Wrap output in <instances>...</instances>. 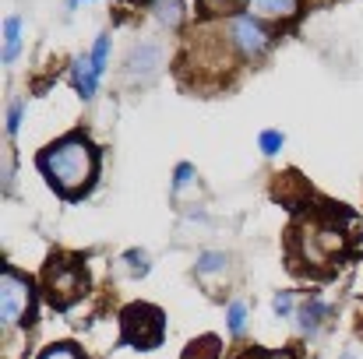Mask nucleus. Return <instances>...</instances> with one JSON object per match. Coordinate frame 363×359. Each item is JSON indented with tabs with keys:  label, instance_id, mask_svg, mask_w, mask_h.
Wrapping results in <instances>:
<instances>
[{
	"label": "nucleus",
	"instance_id": "obj_1",
	"mask_svg": "<svg viewBox=\"0 0 363 359\" xmlns=\"http://www.w3.org/2000/svg\"><path fill=\"white\" fill-rule=\"evenodd\" d=\"M39 166H43V173L50 176V183L57 190L82 194L96 176V148L85 137H67V141L46 148Z\"/></svg>",
	"mask_w": 363,
	"mask_h": 359
},
{
	"label": "nucleus",
	"instance_id": "obj_2",
	"mask_svg": "<svg viewBox=\"0 0 363 359\" xmlns=\"http://www.w3.org/2000/svg\"><path fill=\"white\" fill-rule=\"evenodd\" d=\"M32 310V285L18 275V271H4L0 275V321L7 328L21 324V317Z\"/></svg>",
	"mask_w": 363,
	"mask_h": 359
},
{
	"label": "nucleus",
	"instance_id": "obj_3",
	"mask_svg": "<svg viewBox=\"0 0 363 359\" xmlns=\"http://www.w3.org/2000/svg\"><path fill=\"white\" fill-rule=\"evenodd\" d=\"M106 57H110V39L99 35L96 46H92V53H85V57L74 60V67H71V81H74L78 96H85V99L96 96L99 78H103V71H106Z\"/></svg>",
	"mask_w": 363,
	"mask_h": 359
},
{
	"label": "nucleus",
	"instance_id": "obj_4",
	"mask_svg": "<svg viewBox=\"0 0 363 359\" xmlns=\"http://www.w3.org/2000/svg\"><path fill=\"white\" fill-rule=\"evenodd\" d=\"M123 335H127V342H134L141 349L155 346L162 338V314L155 307H130L123 314Z\"/></svg>",
	"mask_w": 363,
	"mask_h": 359
},
{
	"label": "nucleus",
	"instance_id": "obj_5",
	"mask_svg": "<svg viewBox=\"0 0 363 359\" xmlns=\"http://www.w3.org/2000/svg\"><path fill=\"white\" fill-rule=\"evenodd\" d=\"M46 282H50V300H53L57 307H67V303H71L74 296H82V289H85L82 271L71 268V264H57V268H50Z\"/></svg>",
	"mask_w": 363,
	"mask_h": 359
},
{
	"label": "nucleus",
	"instance_id": "obj_6",
	"mask_svg": "<svg viewBox=\"0 0 363 359\" xmlns=\"http://www.w3.org/2000/svg\"><path fill=\"white\" fill-rule=\"evenodd\" d=\"M230 32H233V39H237V46H240L243 57H261L264 50H268V32L261 28V21L257 18H250V14H243L237 18L233 25H230Z\"/></svg>",
	"mask_w": 363,
	"mask_h": 359
},
{
	"label": "nucleus",
	"instance_id": "obj_7",
	"mask_svg": "<svg viewBox=\"0 0 363 359\" xmlns=\"http://www.w3.org/2000/svg\"><path fill=\"white\" fill-rule=\"evenodd\" d=\"M250 18H264V21H279V18H293L300 0H247Z\"/></svg>",
	"mask_w": 363,
	"mask_h": 359
},
{
	"label": "nucleus",
	"instance_id": "obj_8",
	"mask_svg": "<svg viewBox=\"0 0 363 359\" xmlns=\"http://www.w3.org/2000/svg\"><path fill=\"white\" fill-rule=\"evenodd\" d=\"M159 46H138L134 53H130V60H127V67H130V78H138V74H152L155 67H159Z\"/></svg>",
	"mask_w": 363,
	"mask_h": 359
},
{
	"label": "nucleus",
	"instance_id": "obj_9",
	"mask_svg": "<svg viewBox=\"0 0 363 359\" xmlns=\"http://www.w3.org/2000/svg\"><path fill=\"white\" fill-rule=\"evenodd\" d=\"M18 50H21V18H7L4 21V50H0V57H4V64H11L14 57H18Z\"/></svg>",
	"mask_w": 363,
	"mask_h": 359
},
{
	"label": "nucleus",
	"instance_id": "obj_10",
	"mask_svg": "<svg viewBox=\"0 0 363 359\" xmlns=\"http://www.w3.org/2000/svg\"><path fill=\"white\" fill-rule=\"evenodd\" d=\"M325 314H328V307H325L321 300H311V303L300 310V331H314V328L321 324Z\"/></svg>",
	"mask_w": 363,
	"mask_h": 359
},
{
	"label": "nucleus",
	"instance_id": "obj_11",
	"mask_svg": "<svg viewBox=\"0 0 363 359\" xmlns=\"http://www.w3.org/2000/svg\"><path fill=\"white\" fill-rule=\"evenodd\" d=\"M155 18L162 21V25H169V28H177L180 25V0H155Z\"/></svg>",
	"mask_w": 363,
	"mask_h": 359
},
{
	"label": "nucleus",
	"instance_id": "obj_12",
	"mask_svg": "<svg viewBox=\"0 0 363 359\" xmlns=\"http://www.w3.org/2000/svg\"><path fill=\"white\" fill-rule=\"evenodd\" d=\"M226 264V253H219V250H205L201 257H198V271L201 275H212V271H219Z\"/></svg>",
	"mask_w": 363,
	"mask_h": 359
},
{
	"label": "nucleus",
	"instance_id": "obj_13",
	"mask_svg": "<svg viewBox=\"0 0 363 359\" xmlns=\"http://www.w3.org/2000/svg\"><path fill=\"white\" fill-rule=\"evenodd\" d=\"M243 328H247V307L243 303H230V331L243 335Z\"/></svg>",
	"mask_w": 363,
	"mask_h": 359
},
{
	"label": "nucleus",
	"instance_id": "obj_14",
	"mask_svg": "<svg viewBox=\"0 0 363 359\" xmlns=\"http://www.w3.org/2000/svg\"><path fill=\"white\" fill-rule=\"evenodd\" d=\"M279 148H282V134L279 130H264L261 134V152L264 155H279Z\"/></svg>",
	"mask_w": 363,
	"mask_h": 359
},
{
	"label": "nucleus",
	"instance_id": "obj_15",
	"mask_svg": "<svg viewBox=\"0 0 363 359\" xmlns=\"http://www.w3.org/2000/svg\"><path fill=\"white\" fill-rule=\"evenodd\" d=\"M39 359H82V353H78L74 346H50Z\"/></svg>",
	"mask_w": 363,
	"mask_h": 359
},
{
	"label": "nucleus",
	"instance_id": "obj_16",
	"mask_svg": "<svg viewBox=\"0 0 363 359\" xmlns=\"http://www.w3.org/2000/svg\"><path fill=\"white\" fill-rule=\"evenodd\" d=\"M191 180H194V166H191V162H184V166L177 169V180H173V194H180V190H184V187H187Z\"/></svg>",
	"mask_w": 363,
	"mask_h": 359
},
{
	"label": "nucleus",
	"instance_id": "obj_17",
	"mask_svg": "<svg viewBox=\"0 0 363 359\" xmlns=\"http://www.w3.org/2000/svg\"><path fill=\"white\" fill-rule=\"evenodd\" d=\"M293 307H296V303H293V296H289V292H279V296L272 300V310H275L279 317H289V314H293Z\"/></svg>",
	"mask_w": 363,
	"mask_h": 359
},
{
	"label": "nucleus",
	"instance_id": "obj_18",
	"mask_svg": "<svg viewBox=\"0 0 363 359\" xmlns=\"http://www.w3.org/2000/svg\"><path fill=\"white\" fill-rule=\"evenodd\" d=\"M21 113H25V103H11V110H7V134H18Z\"/></svg>",
	"mask_w": 363,
	"mask_h": 359
},
{
	"label": "nucleus",
	"instance_id": "obj_19",
	"mask_svg": "<svg viewBox=\"0 0 363 359\" xmlns=\"http://www.w3.org/2000/svg\"><path fill=\"white\" fill-rule=\"evenodd\" d=\"M205 4H216L219 7V4H237V0H205Z\"/></svg>",
	"mask_w": 363,
	"mask_h": 359
},
{
	"label": "nucleus",
	"instance_id": "obj_20",
	"mask_svg": "<svg viewBox=\"0 0 363 359\" xmlns=\"http://www.w3.org/2000/svg\"><path fill=\"white\" fill-rule=\"evenodd\" d=\"M261 359H289V356H279V353H275V356H261Z\"/></svg>",
	"mask_w": 363,
	"mask_h": 359
},
{
	"label": "nucleus",
	"instance_id": "obj_21",
	"mask_svg": "<svg viewBox=\"0 0 363 359\" xmlns=\"http://www.w3.org/2000/svg\"><path fill=\"white\" fill-rule=\"evenodd\" d=\"M67 4H71V7H74V4H78V0H67Z\"/></svg>",
	"mask_w": 363,
	"mask_h": 359
},
{
	"label": "nucleus",
	"instance_id": "obj_22",
	"mask_svg": "<svg viewBox=\"0 0 363 359\" xmlns=\"http://www.w3.org/2000/svg\"><path fill=\"white\" fill-rule=\"evenodd\" d=\"M342 359H353V356H342Z\"/></svg>",
	"mask_w": 363,
	"mask_h": 359
}]
</instances>
